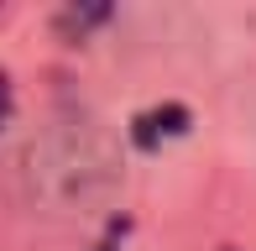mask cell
<instances>
[{"label": "cell", "instance_id": "3957f363", "mask_svg": "<svg viewBox=\"0 0 256 251\" xmlns=\"http://www.w3.org/2000/svg\"><path fill=\"white\" fill-rule=\"evenodd\" d=\"M104 16H110V6H84V10H63V16H58V26H63V32H89V26H94V21H104Z\"/></svg>", "mask_w": 256, "mask_h": 251}, {"label": "cell", "instance_id": "5b68a950", "mask_svg": "<svg viewBox=\"0 0 256 251\" xmlns=\"http://www.w3.org/2000/svg\"><path fill=\"white\" fill-rule=\"evenodd\" d=\"M6 116H10V89H6V78H0V126H6Z\"/></svg>", "mask_w": 256, "mask_h": 251}, {"label": "cell", "instance_id": "7a4b0ae2", "mask_svg": "<svg viewBox=\"0 0 256 251\" xmlns=\"http://www.w3.org/2000/svg\"><path fill=\"white\" fill-rule=\"evenodd\" d=\"M183 131H188V110L183 105H157V110H142L131 120V142L146 146V152H152L162 136H183Z\"/></svg>", "mask_w": 256, "mask_h": 251}, {"label": "cell", "instance_id": "6da1fadb", "mask_svg": "<svg viewBox=\"0 0 256 251\" xmlns=\"http://www.w3.org/2000/svg\"><path fill=\"white\" fill-rule=\"evenodd\" d=\"M120 168H115L110 136L100 131L89 116H58L48 131L32 136L21 152V184H26L32 204H48L58 214H74L100 204L115 188Z\"/></svg>", "mask_w": 256, "mask_h": 251}, {"label": "cell", "instance_id": "277c9868", "mask_svg": "<svg viewBox=\"0 0 256 251\" xmlns=\"http://www.w3.org/2000/svg\"><path fill=\"white\" fill-rule=\"evenodd\" d=\"M126 230H131V220H126V214H120V220H110V230H104V241H100L94 251H115V246L126 241Z\"/></svg>", "mask_w": 256, "mask_h": 251}]
</instances>
